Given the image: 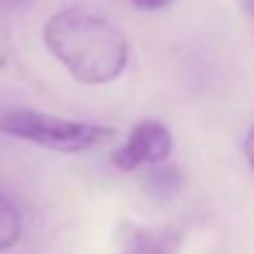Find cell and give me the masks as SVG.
Wrapping results in <instances>:
<instances>
[{
	"label": "cell",
	"mask_w": 254,
	"mask_h": 254,
	"mask_svg": "<svg viewBox=\"0 0 254 254\" xmlns=\"http://www.w3.org/2000/svg\"><path fill=\"white\" fill-rule=\"evenodd\" d=\"M52 57L82 84L119 79L128 64V37L109 17L84 7L57 10L42 27Z\"/></svg>",
	"instance_id": "6da1fadb"
},
{
	"label": "cell",
	"mask_w": 254,
	"mask_h": 254,
	"mask_svg": "<svg viewBox=\"0 0 254 254\" xmlns=\"http://www.w3.org/2000/svg\"><path fill=\"white\" fill-rule=\"evenodd\" d=\"M0 131L57 153H84L116 136V131L109 126L72 121L35 109H10L0 114Z\"/></svg>",
	"instance_id": "7a4b0ae2"
},
{
	"label": "cell",
	"mask_w": 254,
	"mask_h": 254,
	"mask_svg": "<svg viewBox=\"0 0 254 254\" xmlns=\"http://www.w3.org/2000/svg\"><path fill=\"white\" fill-rule=\"evenodd\" d=\"M173 151V136L163 121L146 119L133 126L128 138L111 153V163L124 173L141 166H161Z\"/></svg>",
	"instance_id": "3957f363"
},
{
	"label": "cell",
	"mask_w": 254,
	"mask_h": 254,
	"mask_svg": "<svg viewBox=\"0 0 254 254\" xmlns=\"http://www.w3.org/2000/svg\"><path fill=\"white\" fill-rule=\"evenodd\" d=\"M183 245V230L175 225L146 227L136 222H121L116 230L119 254H178Z\"/></svg>",
	"instance_id": "277c9868"
},
{
	"label": "cell",
	"mask_w": 254,
	"mask_h": 254,
	"mask_svg": "<svg viewBox=\"0 0 254 254\" xmlns=\"http://www.w3.org/2000/svg\"><path fill=\"white\" fill-rule=\"evenodd\" d=\"M20 235H22V215L12 205V200H7L0 192V252L15 247L20 242Z\"/></svg>",
	"instance_id": "5b68a950"
},
{
	"label": "cell",
	"mask_w": 254,
	"mask_h": 254,
	"mask_svg": "<svg viewBox=\"0 0 254 254\" xmlns=\"http://www.w3.org/2000/svg\"><path fill=\"white\" fill-rule=\"evenodd\" d=\"M180 188V175L175 168H158L151 173L148 178V190L153 195H163V197H173Z\"/></svg>",
	"instance_id": "8992f818"
},
{
	"label": "cell",
	"mask_w": 254,
	"mask_h": 254,
	"mask_svg": "<svg viewBox=\"0 0 254 254\" xmlns=\"http://www.w3.org/2000/svg\"><path fill=\"white\" fill-rule=\"evenodd\" d=\"M138 10H163V7H168L173 0H131Z\"/></svg>",
	"instance_id": "52a82bcc"
},
{
	"label": "cell",
	"mask_w": 254,
	"mask_h": 254,
	"mask_svg": "<svg viewBox=\"0 0 254 254\" xmlns=\"http://www.w3.org/2000/svg\"><path fill=\"white\" fill-rule=\"evenodd\" d=\"M242 151H245V158L250 161V166L254 168V126L247 131L245 136V143H242Z\"/></svg>",
	"instance_id": "ba28073f"
},
{
	"label": "cell",
	"mask_w": 254,
	"mask_h": 254,
	"mask_svg": "<svg viewBox=\"0 0 254 254\" xmlns=\"http://www.w3.org/2000/svg\"><path fill=\"white\" fill-rule=\"evenodd\" d=\"M247 5H250V12H252V17H254V0H247Z\"/></svg>",
	"instance_id": "9c48e42d"
}]
</instances>
